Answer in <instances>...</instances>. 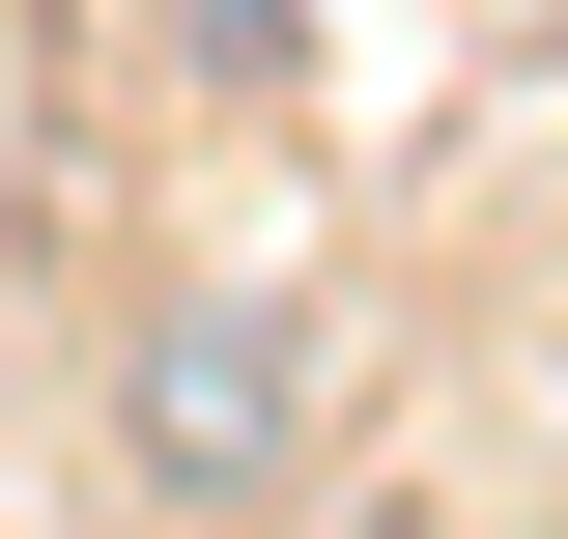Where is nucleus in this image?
Here are the masks:
<instances>
[{
	"label": "nucleus",
	"mask_w": 568,
	"mask_h": 539,
	"mask_svg": "<svg viewBox=\"0 0 568 539\" xmlns=\"http://www.w3.org/2000/svg\"><path fill=\"white\" fill-rule=\"evenodd\" d=\"M200 29H284V0H200Z\"/></svg>",
	"instance_id": "obj_2"
},
{
	"label": "nucleus",
	"mask_w": 568,
	"mask_h": 539,
	"mask_svg": "<svg viewBox=\"0 0 568 539\" xmlns=\"http://www.w3.org/2000/svg\"><path fill=\"white\" fill-rule=\"evenodd\" d=\"M142 455H171V482H256L284 455V340L256 313H171V340H142Z\"/></svg>",
	"instance_id": "obj_1"
}]
</instances>
